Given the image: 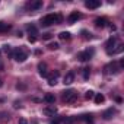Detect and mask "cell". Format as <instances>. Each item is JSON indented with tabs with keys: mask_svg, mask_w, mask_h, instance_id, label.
<instances>
[{
	"mask_svg": "<svg viewBox=\"0 0 124 124\" xmlns=\"http://www.w3.org/2000/svg\"><path fill=\"white\" fill-rule=\"evenodd\" d=\"M61 21H63V16H61V13H50L47 16H44L41 19V23L44 26H51L54 23H60Z\"/></svg>",
	"mask_w": 124,
	"mask_h": 124,
	"instance_id": "cell-1",
	"label": "cell"
},
{
	"mask_svg": "<svg viewBox=\"0 0 124 124\" xmlns=\"http://www.w3.org/2000/svg\"><path fill=\"white\" fill-rule=\"evenodd\" d=\"M12 57H13L15 61H18V63H23V61L28 58V51H26L25 48L19 47V48H16V50L12 53Z\"/></svg>",
	"mask_w": 124,
	"mask_h": 124,
	"instance_id": "cell-2",
	"label": "cell"
},
{
	"mask_svg": "<svg viewBox=\"0 0 124 124\" xmlns=\"http://www.w3.org/2000/svg\"><path fill=\"white\" fill-rule=\"evenodd\" d=\"M76 99H78V93H76V91L69 89V91H64V92H63V101H64V102H67V104H73Z\"/></svg>",
	"mask_w": 124,
	"mask_h": 124,
	"instance_id": "cell-3",
	"label": "cell"
},
{
	"mask_svg": "<svg viewBox=\"0 0 124 124\" xmlns=\"http://www.w3.org/2000/svg\"><path fill=\"white\" fill-rule=\"evenodd\" d=\"M104 70H105V75H112V73H118L121 69H120V66L115 63V61H112V63H109V64H107L104 67Z\"/></svg>",
	"mask_w": 124,
	"mask_h": 124,
	"instance_id": "cell-4",
	"label": "cell"
},
{
	"mask_svg": "<svg viewBox=\"0 0 124 124\" xmlns=\"http://www.w3.org/2000/svg\"><path fill=\"white\" fill-rule=\"evenodd\" d=\"M115 44H117V38L115 37H111L108 41H107V44H105V47H107V53L109 54V55H112V53H114V47H115Z\"/></svg>",
	"mask_w": 124,
	"mask_h": 124,
	"instance_id": "cell-5",
	"label": "cell"
},
{
	"mask_svg": "<svg viewBox=\"0 0 124 124\" xmlns=\"http://www.w3.org/2000/svg\"><path fill=\"white\" fill-rule=\"evenodd\" d=\"M92 55H93V50H86V51L79 53V54H78V58H79L80 61H88V60H91Z\"/></svg>",
	"mask_w": 124,
	"mask_h": 124,
	"instance_id": "cell-6",
	"label": "cell"
},
{
	"mask_svg": "<svg viewBox=\"0 0 124 124\" xmlns=\"http://www.w3.org/2000/svg\"><path fill=\"white\" fill-rule=\"evenodd\" d=\"M58 76H60V73L55 70V72H53V73H50L47 78H48V85L50 86H54L55 83H57V80H58Z\"/></svg>",
	"mask_w": 124,
	"mask_h": 124,
	"instance_id": "cell-7",
	"label": "cell"
},
{
	"mask_svg": "<svg viewBox=\"0 0 124 124\" xmlns=\"http://www.w3.org/2000/svg\"><path fill=\"white\" fill-rule=\"evenodd\" d=\"M26 8H28L29 10H38V9L42 8V2H41V0H34V2H29V3H28Z\"/></svg>",
	"mask_w": 124,
	"mask_h": 124,
	"instance_id": "cell-8",
	"label": "cell"
},
{
	"mask_svg": "<svg viewBox=\"0 0 124 124\" xmlns=\"http://www.w3.org/2000/svg\"><path fill=\"white\" fill-rule=\"evenodd\" d=\"M85 6H86L88 9H98V8L101 6V2H99V0H86V2H85Z\"/></svg>",
	"mask_w": 124,
	"mask_h": 124,
	"instance_id": "cell-9",
	"label": "cell"
},
{
	"mask_svg": "<svg viewBox=\"0 0 124 124\" xmlns=\"http://www.w3.org/2000/svg\"><path fill=\"white\" fill-rule=\"evenodd\" d=\"M80 18H82V15H80L79 12H72V13L69 15V19H67V21H69V23H75V22L79 21Z\"/></svg>",
	"mask_w": 124,
	"mask_h": 124,
	"instance_id": "cell-10",
	"label": "cell"
},
{
	"mask_svg": "<svg viewBox=\"0 0 124 124\" xmlns=\"http://www.w3.org/2000/svg\"><path fill=\"white\" fill-rule=\"evenodd\" d=\"M38 72L42 78H47L48 76V70H47V64L45 63H39L38 64Z\"/></svg>",
	"mask_w": 124,
	"mask_h": 124,
	"instance_id": "cell-11",
	"label": "cell"
},
{
	"mask_svg": "<svg viewBox=\"0 0 124 124\" xmlns=\"http://www.w3.org/2000/svg\"><path fill=\"white\" fill-rule=\"evenodd\" d=\"M73 80H75V73L73 72H69L66 76H64V85H72L73 83Z\"/></svg>",
	"mask_w": 124,
	"mask_h": 124,
	"instance_id": "cell-12",
	"label": "cell"
},
{
	"mask_svg": "<svg viewBox=\"0 0 124 124\" xmlns=\"http://www.w3.org/2000/svg\"><path fill=\"white\" fill-rule=\"evenodd\" d=\"M42 112H44L45 115H54V114L57 112V108H55L54 105H50V107L44 108V109H42Z\"/></svg>",
	"mask_w": 124,
	"mask_h": 124,
	"instance_id": "cell-13",
	"label": "cell"
},
{
	"mask_svg": "<svg viewBox=\"0 0 124 124\" xmlns=\"http://www.w3.org/2000/svg\"><path fill=\"white\" fill-rule=\"evenodd\" d=\"M107 23H108V21H107L105 18H98V19H95V25H96L98 28H104V26H107Z\"/></svg>",
	"mask_w": 124,
	"mask_h": 124,
	"instance_id": "cell-14",
	"label": "cell"
},
{
	"mask_svg": "<svg viewBox=\"0 0 124 124\" xmlns=\"http://www.w3.org/2000/svg\"><path fill=\"white\" fill-rule=\"evenodd\" d=\"M114 114H115V109H114V108H109V109H107V111L102 114V117H104V120H111Z\"/></svg>",
	"mask_w": 124,
	"mask_h": 124,
	"instance_id": "cell-15",
	"label": "cell"
},
{
	"mask_svg": "<svg viewBox=\"0 0 124 124\" xmlns=\"http://www.w3.org/2000/svg\"><path fill=\"white\" fill-rule=\"evenodd\" d=\"M58 38H60L61 41H69V39L72 38V35H70V32H66V31H63V32H60Z\"/></svg>",
	"mask_w": 124,
	"mask_h": 124,
	"instance_id": "cell-16",
	"label": "cell"
},
{
	"mask_svg": "<svg viewBox=\"0 0 124 124\" xmlns=\"http://www.w3.org/2000/svg\"><path fill=\"white\" fill-rule=\"evenodd\" d=\"M44 101H45L47 104H54V101H55V96H54L53 93H47V95L44 96Z\"/></svg>",
	"mask_w": 124,
	"mask_h": 124,
	"instance_id": "cell-17",
	"label": "cell"
},
{
	"mask_svg": "<svg viewBox=\"0 0 124 124\" xmlns=\"http://www.w3.org/2000/svg\"><path fill=\"white\" fill-rule=\"evenodd\" d=\"M93 99H95V104H102V102L105 101V96H104L102 93H95Z\"/></svg>",
	"mask_w": 124,
	"mask_h": 124,
	"instance_id": "cell-18",
	"label": "cell"
},
{
	"mask_svg": "<svg viewBox=\"0 0 124 124\" xmlns=\"http://www.w3.org/2000/svg\"><path fill=\"white\" fill-rule=\"evenodd\" d=\"M10 28H12V26H10L9 23H6V22H0V32H8Z\"/></svg>",
	"mask_w": 124,
	"mask_h": 124,
	"instance_id": "cell-19",
	"label": "cell"
},
{
	"mask_svg": "<svg viewBox=\"0 0 124 124\" xmlns=\"http://www.w3.org/2000/svg\"><path fill=\"white\" fill-rule=\"evenodd\" d=\"M80 118H82V120H85V121H88V123L93 121V118H92V114H83Z\"/></svg>",
	"mask_w": 124,
	"mask_h": 124,
	"instance_id": "cell-20",
	"label": "cell"
},
{
	"mask_svg": "<svg viewBox=\"0 0 124 124\" xmlns=\"http://www.w3.org/2000/svg\"><path fill=\"white\" fill-rule=\"evenodd\" d=\"M63 123H64V124H73V123H75V118H73V117H64V118H63Z\"/></svg>",
	"mask_w": 124,
	"mask_h": 124,
	"instance_id": "cell-21",
	"label": "cell"
},
{
	"mask_svg": "<svg viewBox=\"0 0 124 124\" xmlns=\"http://www.w3.org/2000/svg\"><path fill=\"white\" fill-rule=\"evenodd\" d=\"M89 75H91V69L89 67H85L83 69V79H89Z\"/></svg>",
	"mask_w": 124,
	"mask_h": 124,
	"instance_id": "cell-22",
	"label": "cell"
},
{
	"mask_svg": "<svg viewBox=\"0 0 124 124\" xmlns=\"http://www.w3.org/2000/svg\"><path fill=\"white\" fill-rule=\"evenodd\" d=\"M93 96H95V92H93V91H88V92L85 93V98H86V99H93Z\"/></svg>",
	"mask_w": 124,
	"mask_h": 124,
	"instance_id": "cell-23",
	"label": "cell"
},
{
	"mask_svg": "<svg viewBox=\"0 0 124 124\" xmlns=\"http://www.w3.org/2000/svg\"><path fill=\"white\" fill-rule=\"evenodd\" d=\"M28 31H29V35H37V28L35 26H28Z\"/></svg>",
	"mask_w": 124,
	"mask_h": 124,
	"instance_id": "cell-24",
	"label": "cell"
},
{
	"mask_svg": "<svg viewBox=\"0 0 124 124\" xmlns=\"http://www.w3.org/2000/svg\"><path fill=\"white\" fill-rule=\"evenodd\" d=\"M2 50H3L6 54H10V53H12V48H10V45H8V44H6V45H3V48H2Z\"/></svg>",
	"mask_w": 124,
	"mask_h": 124,
	"instance_id": "cell-25",
	"label": "cell"
},
{
	"mask_svg": "<svg viewBox=\"0 0 124 124\" xmlns=\"http://www.w3.org/2000/svg\"><path fill=\"white\" fill-rule=\"evenodd\" d=\"M53 38V34H42V39H45V41H48V39H51Z\"/></svg>",
	"mask_w": 124,
	"mask_h": 124,
	"instance_id": "cell-26",
	"label": "cell"
},
{
	"mask_svg": "<svg viewBox=\"0 0 124 124\" xmlns=\"http://www.w3.org/2000/svg\"><path fill=\"white\" fill-rule=\"evenodd\" d=\"M48 48H50V50H57V48H58V44H57V42H53V44L48 45Z\"/></svg>",
	"mask_w": 124,
	"mask_h": 124,
	"instance_id": "cell-27",
	"label": "cell"
},
{
	"mask_svg": "<svg viewBox=\"0 0 124 124\" xmlns=\"http://www.w3.org/2000/svg\"><path fill=\"white\" fill-rule=\"evenodd\" d=\"M28 41H29V42H35V41H37V37H35V35H29V37H28Z\"/></svg>",
	"mask_w": 124,
	"mask_h": 124,
	"instance_id": "cell-28",
	"label": "cell"
},
{
	"mask_svg": "<svg viewBox=\"0 0 124 124\" xmlns=\"http://www.w3.org/2000/svg\"><path fill=\"white\" fill-rule=\"evenodd\" d=\"M82 34H83V35H85V37H83V38H85V39H88V38H89V39H91V38H92V37H91V34H88V32H86V31H83V32H82Z\"/></svg>",
	"mask_w": 124,
	"mask_h": 124,
	"instance_id": "cell-29",
	"label": "cell"
},
{
	"mask_svg": "<svg viewBox=\"0 0 124 124\" xmlns=\"http://www.w3.org/2000/svg\"><path fill=\"white\" fill-rule=\"evenodd\" d=\"M18 124H28V121H26V120H25V118H21V120H19V123H18Z\"/></svg>",
	"mask_w": 124,
	"mask_h": 124,
	"instance_id": "cell-30",
	"label": "cell"
},
{
	"mask_svg": "<svg viewBox=\"0 0 124 124\" xmlns=\"http://www.w3.org/2000/svg\"><path fill=\"white\" fill-rule=\"evenodd\" d=\"M109 29H111V31H115L117 28H115V25H109Z\"/></svg>",
	"mask_w": 124,
	"mask_h": 124,
	"instance_id": "cell-31",
	"label": "cell"
},
{
	"mask_svg": "<svg viewBox=\"0 0 124 124\" xmlns=\"http://www.w3.org/2000/svg\"><path fill=\"white\" fill-rule=\"evenodd\" d=\"M50 124H60V123H58V121H51Z\"/></svg>",
	"mask_w": 124,
	"mask_h": 124,
	"instance_id": "cell-32",
	"label": "cell"
},
{
	"mask_svg": "<svg viewBox=\"0 0 124 124\" xmlns=\"http://www.w3.org/2000/svg\"><path fill=\"white\" fill-rule=\"evenodd\" d=\"M3 86V82H2V79H0V88H2Z\"/></svg>",
	"mask_w": 124,
	"mask_h": 124,
	"instance_id": "cell-33",
	"label": "cell"
},
{
	"mask_svg": "<svg viewBox=\"0 0 124 124\" xmlns=\"http://www.w3.org/2000/svg\"><path fill=\"white\" fill-rule=\"evenodd\" d=\"M0 54H2V50H0ZM0 67H2V66H0Z\"/></svg>",
	"mask_w": 124,
	"mask_h": 124,
	"instance_id": "cell-34",
	"label": "cell"
}]
</instances>
